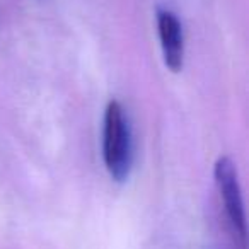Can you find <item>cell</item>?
I'll list each match as a JSON object with an SVG mask.
<instances>
[{"instance_id":"cell-1","label":"cell","mask_w":249,"mask_h":249,"mask_svg":"<svg viewBox=\"0 0 249 249\" xmlns=\"http://www.w3.org/2000/svg\"><path fill=\"white\" fill-rule=\"evenodd\" d=\"M103 159L109 176L118 183L128 179L132 171L133 149L128 116L118 101H109L104 111Z\"/></svg>"},{"instance_id":"cell-2","label":"cell","mask_w":249,"mask_h":249,"mask_svg":"<svg viewBox=\"0 0 249 249\" xmlns=\"http://www.w3.org/2000/svg\"><path fill=\"white\" fill-rule=\"evenodd\" d=\"M215 184L225 208L235 249H248V224H246L244 201L239 186L237 169L229 157H220L213 169Z\"/></svg>"},{"instance_id":"cell-3","label":"cell","mask_w":249,"mask_h":249,"mask_svg":"<svg viewBox=\"0 0 249 249\" xmlns=\"http://www.w3.org/2000/svg\"><path fill=\"white\" fill-rule=\"evenodd\" d=\"M157 31H159L164 63L173 72H179L184 62V35L178 16L167 9H159L157 11Z\"/></svg>"}]
</instances>
